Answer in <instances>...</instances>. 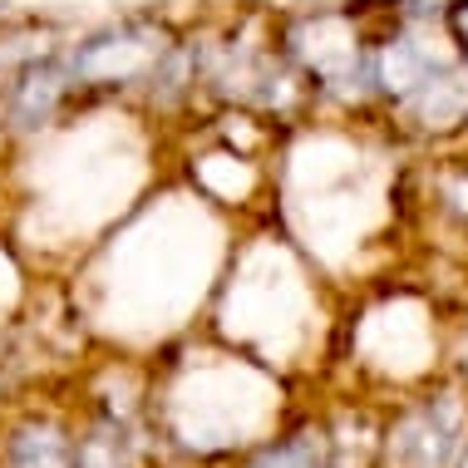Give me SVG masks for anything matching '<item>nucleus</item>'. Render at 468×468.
Returning a JSON list of instances; mask_svg holds the SVG:
<instances>
[{
    "instance_id": "1",
    "label": "nucleus",
    "mask_w": 468,
    "mask_h": 468,
    "mask_svg": "<svg viewBox=\"0 0 468 468\" xmlns=\"http://www.w3.org/2000/svg\"><path fill=\"white\" fill-rule=\"evenodd\" d=\"M168 35L148 20H123L109 30L90 35L84 45H74V55L65 59L74 80L90 84H133V80H154L163 55H168Z\"/></svg>"
},
{
    "instance_id": "2",
    "label": "nucleus",
    "mask_w": 468,
    "mask_h": 468,
    "mask_svg": "<svg viewBox=\"0 0 468 468\" xmlns=\"http://www.w3.org/2000/svg\"><path fill=\"white\" fill-rule=\"evenodd\" d=\"M453 449H459V410L449 399H429L424 410L404 414L389 439V459L399 468H449Z\"/></svg>"
},
{
    "instance_id": "3",
    "label": "nucleus",
    "mask_w": 468,
    "mask_h": 468,
    "mask_svg": "<svg viewBox=\"0 0 468 468\" xmlns=\"http://www.w3.org/2000/svg\"><path fill=\"white\" fill-rule=\"evenodd\" d=\"M69 65L65 59H30L16 84H10V119L20 123V129H35V123H45L49 113L59 109V99L69 90Z\"/></svg>"
},
{
    "instance_id": "4",
    "label": "nucleus",
    "mask_w": 468,
    "mask_h": 468,
    "mask_svg": "<svg viewBox=\"0 0 468 468\" xmlns=\"http://www.w3.org/2000/svg\"><path fill=\"white\" fill-rule=\"evenodd\" d=\"M5 463L10 468H69L74 449L55 424H25V429H16V439H10Z\"/></svg>"
},
{
    "instance_id": "5",
    "label": "nucleus",
    "mask_w": 468,
    "mask_h": 468,
    "mask_svg": "<svg viewBox=\"0 0 468 468\" xmlns=\"http://www.w3.org/2000/svg\"><path fill=\"white\" fill-rule=\"evenodd\" d=\"M247 468H331V453H325V439L321 434L301 429V434L267 444Z\"/></svg>"
},
{
    "instance_id": "6",
    "label": "nucleus",
    "mask_w": 468,
    "mask_h": 468,
    "mask_svg": "<svg viewBox=\"0 0 468 468\" xmlns=\"http://www.w3.org/2000/svg\"><path fill=\"white\" fill-rule=\"evenodd\" d=\"M69 468H133L129 439H123L113 424L94 429L90 439H80V449H74V463H69Z\"/></svg>"
},
{
    "instance_id": "7",
    "label": "nucleus",
    "mask_w": 468,
    "mask_h": 468,
    "mask_svg": "<svg viewBox=\"0 0 468 468\" xmlns=\"http://www.w3.org/2000/svg\"><path fill=\"white\" fill-rule=\"evenodd\" d=\"M453 30H459V40L468 49V0H463V5H453Z\"/></svg>"
},
{
    "instance_id": "8",
    "label": "nucleus",
    "mask_w": 468,
    "mask_h": 468,
    "mask_svg": "<svg viewBox=\"0 0 468 468\" xmlns=\"http://www.w3.org/2000/svg\"><path fill=\"white\" fill-rule=\"evenodd\" d=\"M463 468H468V463H463Z\"/></svg>"
}]
</instances>
